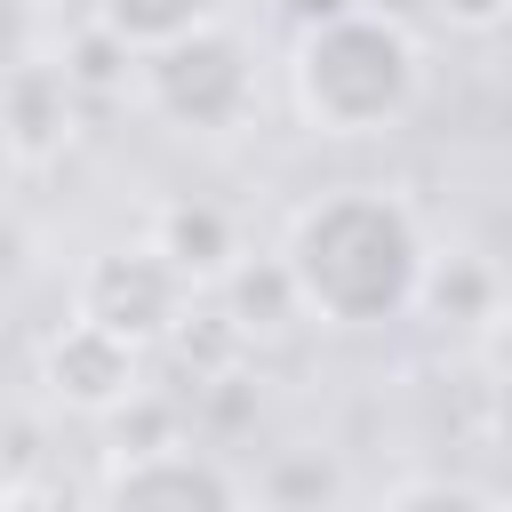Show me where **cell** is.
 <instances>
[{
    "mask_svg": "<svg viewBox=\"0 0 512 512\" xmlns=\"http://www.w3.org/2000/svg\"><path fill=\"white\" fill-rule=\"evenodd\" d=\"M432 232L392 184H328L280 232V272L312 328H400L432 288Z\"/></svg>",
    "mask_w": 512,
    "mask_h": 512,
    "instance_id": "obj_1",
    "label": "cell"
},
{
    "mask_svg": "<svg viewBox=\"0 0 512 512\" xmlns=\"http://www.w3.org/2000/svg\"><path fill=\"white\" fill-rule=\"evenodd\" d=\"M288 104L312 136H392L424 104V32L384 8H344L288 40Z\"/></svg>",
    "mask_w": 512,
    "mask_h": 512,
    "instance_id": "obj_2",
    "label": "cell"
},
{
    "mask_svg": "<svg viewBox=\"0 0 512 512\" xmlns=\"http://www.w3.org/2000/svg\"><path fill=\"white\" fill-rule=\"evenodd\" d=\"M136 96L152 120H168L176 136H240L256 120V40L224 16L160 56L136 64Z\"/></svg>",
    "mask_w": 512,
    "mask_h": 512,
    "instance_id": "obj_3",
    "label": "cell"
},
{
    "mask_svg": "<svg viewBox=\"0 0 512 512\" xmlns=\"http://www.w3.org/2000/svg\"><path fill=\"white\" fill-rule=\"evenodd\" d=\"M192 304H200V288L152 240H112L72 272V320H88V328H104V336H120L136 352L176 344Z\"/></svg>",
    "mask_w": 512,
    "mask_h": 512,
    "instance_id": "obj_4",
    "label": "cell"
},
{
    "mask_svg": "<svg viewBox=\"0 0 512 512\" xmlns=\"http://www.w3.org/2000/svg\"><path fill=\"white\" fill-rule=\"evenodd\" d=\"M88 512H256V488L200 440L120 448Z\"/></svg>",
    "mask_w": 512,
    "mask_h": 512,
    "instance_id": "obj_5",
    "label": "cell"
},
{
    "mask_svg": "<svg viewBox=\"0 0 512 512\" xmlns=\"http://www.w3.org/2000/svg\"><path fill=\"white\" fill-rule=\"evenodd\" d=\"M40 392L64 416H96V424L104 416H128L144 400V352L64 312V328L40 344Z\"/></svg>",
    "mask_w": 512,
    "mask_h": 512,
    "instance_id": "obj_6",
    "label": "cell"
},
{
    "mask_svg": "<svg viewBox=\"0 0 512 512\" xmlns=\"http://www.w3.org/2000/svg\"><path fill=\"white\" fill-rule=\"evenodd\" d=\"M8 168L16 176H40L48 160H64L72 152V136H80V80H72V64L64 56H16L8 64Z\"/></svg>",
    "mask_w": 512,
    "mask_h": 512,
    "instance_id": "obj_7",
    "label": "cell"
},
{
    "mask_svg": "<svg viewBox=\"0 0 512 512\" xmlns=\"http://www.w3.org/2000/svg\"><path fill=\"white\" fill-rule=\"evenodd\" d=\"M144 240L208 296V288H224L232 272H248V240H240V216L224 208V200H200V192H176V200H160L152 208V224H144Z\"/></svg>",
    "mask_w": 512,
    "mask_h": 512,
    "instance_id": "obj_8",
    "label": "cell"
},
{
    "mask_svg": "<svg viewBox=\"0 0 512 512\" xmlns=\"http://www.w3.org/2000/svg\"><path fill=\"white\" fill-rule=\"evenodd\" d=\"M224 16H232V0H88V24L104 40H120L136 64L192 40V32H208V24H224Z\"/></svg>",
    "mask_w": 512,
    "mask_h": 512,
    "instance_id": "obj_9",
    "label": "cell"
},
{
    "mask_svg": "<svg viewBox=\"0 0 512 512\" xmlns=\"http://www.w3.org/2000/svg\"><path fill=\"white\" fill-rule=\"evenodd\" d=\"M376 512H512L496 488L464 480V472H408L376 496Z\"/></svg>",
    "mask_w": 512,
    "mask_h": 512,
    "instance_id": "obj_10",
    "label": "cell"
},
{
    "mask_svg": "<svg viewBox=\"0 0 512 512\" xmlns=\"http://www.w3.org/2000/svg\"><path fill=\"white\" fill-rule=\"evenodd\" d=\"M416 16H432L448 32H496V24H512V0H416Z\"/></svg>",
    "mask_w": 512,
    "mask_h": 512,
    "instance_id": "obj_11",
    "label": "cell"
},
{
    "mask_svg": "<svg viewBox=\"0 0 512 512\" xmlns=\"http://www.w3.org/2000/svg\"><path fill=\"white\" fill-rule=\"evenodd\" d=\"M344 8H360V0H280V16L304 32V24H328V16H344Z\"/></svg>",
    "mask_w": 512,
    "mask_h": 512,
    "instance_id": "obj_12",
    "label": "cell"
}]
</instances>
